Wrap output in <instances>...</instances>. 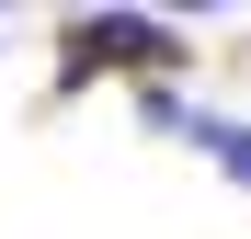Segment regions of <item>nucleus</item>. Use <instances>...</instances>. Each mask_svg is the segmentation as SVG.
Listing matches in <instances>:
<instances>
[{"instance_id":"f03ea898","label":"nucleus","mask_w":251,"mask_h":239,"mask_svg":"<svg viewBox=\"0 0 251 239\" xmlns=\"http://www.w3.org/2000/svg\"><path fill=\"white\" fill-rule=\"evenodd\" d=\"M183 137H194V148H205V159H217V171H228V182L251 194V126H240V114H194Z\"/></svg>"},{"instance_id":"f257e3e1","label":"nucleus","mask_w":251,"mask_h":239,"mask_svg":"<svg viewBox=\"0 0 251 239\" xmlns=\"http://www.w3.org/2000/svg\"><path fill=\"white\" fill-rule=\"evenodd\" d=\"M114 68H183V34L160 23V12H69L57 23V91H92V80Z\"/></svg>"}]
</instances>
